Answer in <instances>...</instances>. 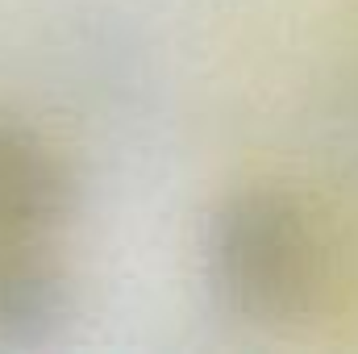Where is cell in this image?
Segmentation results:
<instances>
[{"label":"cell","instance_id":"2","mask_svg":"<svg viewBox=\"0 0 358 354\" xmlns=\"http://www.w3.org/2000/svg\"><path fill=\"white\" fill-rule=\"evenodd\" d=\"M71 208L55 150L21 121L0 117V242H46Z\"/></svg>","mask_w":358,"mask_h":354},{"label":"cell","instance_id":"3","mask_svg":"<svg viewBox=\"0 0 358 354\" xmlns=\"http://www.w3.org/2000/svg\"><path fill=\"white\" fill-rule=\"evenodd\" d=\"M67 288L42 242H0V342L34 346L59 330Z\"/></svg>","mask_w":358,"mask_h":354},{"label":"cell","instance_id":"1","mask_svg":"<svg viewBox=\"0 0 358 354\" xmlns=\"http://www.w3.org/2000/svg\"><path fill=\"white\" fill-rule=\"evenodd\" d=\"M208 267L217 292L246 317H292L313 292V242L292 200L242 192L213 221Z\"/></svg>","mask_w":358,"mask_h":354}]
</instances>
